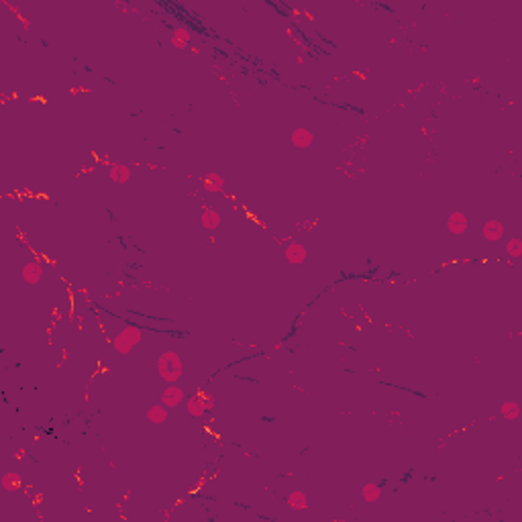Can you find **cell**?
Here are the masks:
<instances>
[{
  "instance_id": "obj_1",
  "label": "cell",
  "mask_w": 522,
  "mask_h": 522,
  "mask_svg": "<svg viewBox=\"0 0 522 522\" xmlns=\"http://www.w3.org/2000/svg\"><path fill=\"white\" fill-rule=\"evenodd\" d=\"M159 374L165 382L173 384L180 376H182V359L176 353H163L159 357Z\"/></svg>"
},
{
  "instance_id": "obj_2",
  "label": "cell",
  "mask_w": 522,
  "mask_h": 522,
  "mask_svg": "<svg viewBox=\"0 0 522 522\" xmlns=\"http://www.w3.org/2000/svg\"><path fill=\"white\" fill-rule=\"evenodd\" d=\"M139 341H141V331L137 326H127V329L115 339V347L121 353H129Z\"/></svg>"
},
{
  "instance_id": "obj_3",
  "label": "cell",
  "mask_w": 522,
  "mask_h": 522,
  "mask_svg": "<svg viewBox=\"0 0 522 522\" xmlns=\"http://www.w3.org/2000/svg\"><path fill=\"white\" fill-rule=\"evenodd\" d=\"M182 400H184V392H182L178 386H169V388L163 392V396H161V402H163L165 408H176Z\"/></svg>"
},
{
  "instance_id": "obj_4",
  "label": "cell",
  "mask_w": 522,
  "mask_h": 522,
  "mask_svg": "<svg viewBox=\"0 0 522 522\" xmlns=\"http://www.w3.org/2000/svg\"><path fill=\"white\" fill-rule=\"evenodd\" d=\"M447 227H449V231H451L453 235L465 233V229H467V216H465L463 212H453V214L449 216V221H447Z\"/></svg>"
},
{
  "instance_id": "obj_5",
  "label": "cell",
  "mask_w": 522,
  "mask_h": 522,
  "mask_svg": "<svg viewBox=\"0 0 522 522\" xmlns=\"http://www.w3.org/2000/svg\"><path fill=\"white\" fill-rule=\"evenodd\" d=\"M502 235H504V225H502V223H498V221H488V223L484 225V237L488 239L490 243L500 241V239H502Z\"/></svg>"
},
{
  "instance_id": "obj_6",
  "label": "cell",
  "mask_w": 522,
  "mask_h": 522,
  "mask_svg": "<svg viewBox=\"0 0 522 522\" xmlns=\"http://www.w3.org/2000/svg\"><path fill=\"white\" fill-rule=\"evenodd\" d=\"M208 408H210V402H204V398H190L188 400V412H190V416H202V414H206L208 412Z\"/></svg>"
},
{
  "instance_id": "obj_7",
  "label": "cell",
  "mask_w": 522,
  "mask_h": 522,
  "mask_svg": "<svg viewBox=\"0 0 522 522\" xmlns=\"http://www.w3.org/2000/svg\"><path fill=\"white\" fill-rule=\"evenodd\" d=\"M286 259L290 261V263H302V261L306 259V249H304L302 245H298V243H292L286 249Z\"/></svg>"
},
{
  "instance_id": "obj_8",
  "label": "cell",
  "mask_w": 522,
  "mask_h": 522,
  "mask_svg": "<svg viewBox=\"0 0 522 522\" xmlns=\"http://www.w3.org/2000/svg\"><path fill=\"white\" fill-rule=\"evenodd\" d=\"M292 143L296 147H308L312 143V133H310V130H306V129H298V130H294V133H292Z\"/></svg>"
},
{
  "instance_id": "obj_9",
  "label": "cell",
  "mask_w": 522,
  "mask_h": 522,
  "mask_svg": "<svg viewBox=\"0 0 522 522\" xmlns=\"http://www.w3.org/2000/svg\"><path fill=\"white\" fill-rule=\"evenodd\" d=\"M41 273H43L41 265H39V263H33V261L23 267V277L29 281V284H37L39 277H41Z\"/></svg>"
},
{
  "instance_id": "obj_10",
  "label": "cell",
  "mask_w": 522,
  "mask_h": 522,
  "mask_svg": "<svg viewBox=\"0 0 522 522\" xmlns=\"http://www.w3.org/2000/svg\"><path fill=\"white\" fill-rule=\"evenodd\" d=\"M190 33L186 29H176L173 31V37H171V43H173V47H178V49H184L190 45Z\"/></svg>"
},
{
  "instance_id": "obj_11",
  "label": "cell",
  "mask_w": 522,
  "mask_h": 522,
  "mask_svg": "<svg viewBox=\"0 0 522 522\" xmlns=\"http://www.w3.org/2000/svg\"><path fill=\"white\" fill-rule=\"evenodd\" d=\"M111 178L117 180V182H127V180H130V169L123 163H115V167L111 169Z\"/></svg>"
},
{
  "instance_id": "obj_12",
  "label": "cell",
  "mask_w": 522,
  "mask_h": 522,
  "mask_svg": "<svg viewBox=\"0 0 522 522\" xmlns=\"http://www.w3.org/2000/svg\"><path fill=\"white\" fill-rule=\"evenodd\" d=\"M147 418H149L151 422H155V424L163 422V420L167 418L165 406H153V408H149V412H147Z\"/></svg>"
},
{
  "instance_id": "obj_13",
  "label": "cell",
  "mask_w": 522,
  "mask_h": 522,
  "mask_svg": "<svg viewBox=\"0 0 522 522\" xmlns=\"http://www.w3.org/2000/svg\"><path fill=\"white\" fill-rule=\"evenodd\" d=\"M202 225L206 227V229H216L221 225V216H219V212H214V210H206V212H202Z\"/></svg>"
},
{
  "instance_id": "obj_14",
  "label": "cell",
  "mask_w": 522,
  "mask_h": 522,
  "mask_svg": "<svg viewBox=\"0 0 522 522\" xmlns=\"http://www.w3.org/2000/svg\"><path fill=\"white\" fill-rule=\"evenodd\" d=\"M288 504H290L292 508L304 510V508H306V496H304L302 492H298V490H294V492L290 494V498H288Z\"/></svg>"
},
{
  "instance_id": "obj_15",
  "label": "cell",
  "mask_w": 522,
  "mask_h": 522,
  "mask_svg": "<svg viewBox=\"0 0 522 522\" xmlns=\"http://www.w3.org/2000/svg\"><path fill=\"white\" fill-rule=\"evenodd\" d=\"M502 414H504V418L514 420V418H518V414H520V408H518L516 402H506V404H502Z\"/></svg>"
},
{
  "instance_id": "obj_16",
  "label": "cell",
  "mask_w": 522,
  "mask_h": 522,
  "mask_svg": "<svg viewBox=\"0 0 522 522\" xmlns=\"http://www.w3.org/2000/svg\"><path fill=\"white\" fill-rule=\"evenodd\" d=\"M380 486H376V484H367L365 488H363V498L367 500V502H376V500L380 498Z\"/></svg>"
},
{
  "instance_id": "obj_17",
  "label": "cell",
  "mask_w": 522,
  "mask_h": 522,
  "mask_svg": "<svg viewBox=\"0 0 522 522\" xmlns=\"http://www.w3.org/2000/svg\"><path fill=\"white\" fill-rule=\"evenodd\" d=\"M206 188L212 190V192H219L223 188V178L216 176V173H210V176L206 178Z\"/></svg>"
},
{
  "instance_id": "obj_18",
  "label": "cell",
  "mask_w": 522,
  "mask_h": 522,
  "mask_svg": "<svg viewBox=\"0 0 522 522\" xmlns=\"http://www.w3.org/2000/svg\"><path fill=\"white\" fill-rule=\"evenodd\" d=\"M506 251H508L514 259H518V257L522 255V243L518 241V239H512V241L506 245Z\"/></svg>"
}]
</instances>
